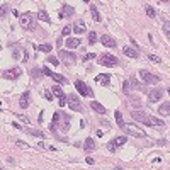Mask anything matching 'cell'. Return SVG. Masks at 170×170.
Listing matches in <instances>:
<instances>
[{
  "mask_svg": "<svg viewBox=\"0 0 170 170\" xmlns=\"http://www.w3.org/2000/svg\"><path fill=\"white\" fill-rule=\"evenodd\" d=\"M71 33V26H67V27H63V34L67 36V34H70Z\"/></svg>",
  "mask_w": 170,
  "mask_h": 170,
  "instance_id": "f35d334b",
  "label": "cell"
},
{
  "mask_svg": "<svg viewBox=\"0 0 170 170\" xmlns=\"http://www.w3.org/2000/svg\"><path fill=\"white\" fill-rule=\"evenodd\" d=\"M68 106H70L71 111H77L80 112L82 111V104H80V99H78L75 94H71V95H68Z\"/></svg>",
  "mask_w": 170,
  "mask_h": 170,
  "instance_id": "9c48e42d",
  "label": "cell"
},
{
  "mask_svg": "<svg viewBox=\"0 0 170 170\" xmlns=\"http://www.w3.org/2000/svg\"><path fill=\"white\" fill-rule=\"evenodd\" d=\"M51 78L55 82H58V83H67V82H68L67 78L63 77V75H60V73H51Z\"/></svg>",
  "mask_w": 170,
  "mask_h": 170,
  "instance_id": "f1b7e54d",
  "label": "cell"
},
{
  "mask_svg": "<svg viewBox=\"0 0 170 170\" xmlns=\"http://www.w3.org/2000/svg\"><path fill=\"white\" fill-rule=\"evenodd\" d=\"M60 58H61L63 61L67 63V65H70L71 61H75V53L65 51V49H60Z\"/></svg>",
  "mask_w": 170,
  "mask_h": 170,
  "instance_id": "4fadbf2b",
  "label": "cell"
},
{
  "mask_svg": "<svg viewBox=\"0 0 170 170\" xmlns=\"http://www.w3.org/2000/svg\"><path fill=\"white\" fill-rule=\"evenodd\" d=\"M129 83H131V87H134V89L141 90V92H148L146 85H145V83H140V82H138L136 78H133V77H131V78H129Z\"/></svg>",
  "mask_w": 170,
  "mask_h": 170,
  "instance_id": "d6986e66",
  "label": "cell"
},
{
  "mask_svg": "<svg viewBox=\"0 0 170 170\" xmlns=\"http://www.w3.org/2000/svg\"><path fill=\"white\" fill-rule=\"evenodd\" d=\"M19 21H21V26L27 31H34L36 29V19L31 12H26V14H21L19 15Z\"/></svg>",
  "mask_w": 170,
  "mask_h": 170,
  "instance_id": "7a4b0ae2",
  "label": "cell"
},
{
  "mask_svg": "<svg viewBox=\"0 0 170 170\" xmlns=\"http://www.w3.org/2000/svg\"><path fill=\"white\" fill-rule=\"evenodd\" d=\"M37 49L39 51H44V53H49L53 49V46L49 44V43H44V44H41V46H37Z\"/></svg>",
  "mask_w": 170,
  "mask_h": 170,
  "instance_id": "1f68e13d",
  "label": "cell"
},
{
  "mask_svg": "<svg viewBox=\"0 0 170 170\" xmlns=\"http://www.w3.org/2000/svg\"><path fill=\"white\" fill-rule=\"evenodd\" d=\"M73 12H75V9L71 7V5H68V4H65L61 7V10H60V19H65V17H70V15H73Z\"/></svg>",
  "mask_w": 170,
  "mask_h": 170,
  "instance_id": "5bb4252c",
  "label": "cell"
},
{
  "mask_svg": "<svg viewBox=\"0 0 170 170\" xmlns=\"http://www.w3.org/2000/svg\"><path fill=\"white\" fill-rule=\"evenodd\" d=\"M97 41H99V36H97V33L90 31V33H89V43H90V44H95Z\"/></svg>",
  "mask_w": 170,
  "mask_h": 170,
  "instance_id": "4dcf8cb0",
  "label": "cell"
},
{
  "mask_svg": "<svg viewBox=\"0 0 170 170\" xmlns=\"http://www.w3.org/2000/svg\"><path fill=\"white\" fill-rule=\"evenodd\" d=\"M65 44H67V48H70V49H75V48H77V46H80V39H78V37H68Z\"/></svg>",
  "mask_w": 170,
  "mask_h": 170,
  "instance_id": "603a6c76",
  "label": "cell"
},
{
  "mask_svg": "<svg viewBox=\"0 0 170 170\" xmlns=\"http://www.w3.org/2000/svg\"><path fill=\"white\" fill-rule=\"evenodd\" d=\"M122 92H124V94H129V92H131V83H129L128 80L122 83Z\"/></svg>",
  "mask_w": 170,
  "mask_h": 170,
  "instance_id": "d6a6232c",
  "label": "cell"
},
{
  "mask_svg": "<svg viewBox=\"0 0 170 170\" xmlns=\"http://www.w3.org/2000/svg\"><path fill=\"white\" fill-rule=\"evenodd\" d=\"M48 61L51 63V65H55V67H58V65H60L58 58H55V56H49V58H48Z\"/></svg>",
  "mask_w": 170,
  "mask_h": 170,
  "instance_id": "836d02e7",
  "label": "cell"
},
{
  "mask_svg": "<svg viewBox=\"0 0 170 170\" xmlns=\"http://www.w3.org/2000/svg\"><path fill=\"white\" fill-rule=\"evenodd\" d=\"M17 118H19V119H21V121H22V122H26V124H29V122H31V121H29V119H27V118H26V116H21V114H19V116H17Z\"/></svg>",
  "mask_w": 170,
  "mask_h": 170,
  "instance_id": "60d3db41",
  "label": "cell"
},
{
  "mask_svg": "<svg viewBox=\"0 0 170 170\" xmlns=\"http://www.w3.org/2000/svg\"><path fill=\"white\" fill-rule=\"evenodd\" d=\"M37 19L43 21V22H49V15H48V12H46L44 9H39V10H37Z\"/></svg>",
  "mask_w": 170,
  "mask_h": 170,
  "instance_id": "484cf974",
  "label": "cell"
},
{
  "mask_svg": "<svg viewBox=\"0 0 170 170\" xmlns=\"http://www.w3.org/2000/svg\"><path fill=\"white\" fill-rule=\"evenodd\" d=\"M22 131H26V133L33 134V136H37V138H44V133H41V131H37V129H29V128H24Z\"/></svg>",
  "mask_w": 170,
  "mask_h": 170,
  "instance_id": "f546056e",
  "label": "cell"
},
{
  "mask_svg": "<svg viewBox=\"0 0 170 170\" xmlns=\"http://www.w3.org/2000/svg\"><path fill=\"white\" fill-rule=\"evenodd\" d=\"M94 58H95V55H92V53H89V55H85L83 61H89V60H94Z\"/></svg>",
  "mask_w": 170,
  "mask_h": 170,
  "instance_id": "ab89813d",
  "label": "cell"
},
{
  "mask_svg": "<svg viewBox=\"0 0 170 170\" xmlns=\"http://www.w3.org/2000/svg\"><path fill=\"white\" fill-rule=\"evenodd\" d=\"M131 118L134 119V121H138V122H141V124H146V126H153V128H163L165 126V122L162 121V119H156V118H153V116H148V114H145L143 111H131Z\"/></svg>",
  "mask_w": 170,
  "mask_h": 170,
  "instance_id": "6da1fadb",
  "label": "cell"
},
{
  "mask_svg": "<svg viewBox=\"0 0 170 170\" xmlns=\"http://www.w3.org/2000/svg\"><path fill=\"white\" fill-rule=\"evenodd\" d=\"M114 170H122V168H121V167H116V168H114Z\"/></svg>",
  "mask_w": 170,
  "mask_h": 170,
  "instance_id": "bcb514c9",
  "label": "cell"
},
{
  "mask_svg": "<svg viewBox=\"0 0 170 170\" xmlns=\"http://www.w3.org/2000/svg\"><path fill=\"white\" fill-rule=\"evenodd\" d=\"M12 126H14V128H17V129H24L22 126H21V124H17V122H12Z\"/></svg>",
  "mask_w": 170,
  "mask_h": 170,
  "instance_id": "ee69618b",
  "label": "cell"
},
{
  "mask_svg": "<svg viewBox=\"0 0 170 170\" xmlns=\"http://www.w3.org/2000/svg\"><path fill=\"white\" fill-rule=\"evenodd\" d=\"M163 29H165V33H167V37L170 39V22H165V24H163Z\"/></svg>",
  "mask_w": 170,
  "mask_h": 170,
  "instance_id": "e575fe53",
  "label": "cell"
},
{
  "mask_svg": "<svg viewBox=\"0 0 170 170\" xmlns=\"http://www.w3.org/2000/svg\"><path fill=\"white\" fill-rule=\"evenodd\" d=\"M44 97H46V99H48V102H49V100L53 99V94H51V92H48V90H46V92H44Z\"/></svg>",
  "mask_w": 170,
  "mask_h": 170,
  "instance_id": "7bdbcfd3",
  "label": "cell"
},
{
  "mask_svg": "<svg viewBox=\"0 0 170 170\" xmlns=\"http://www.w3.org/2000/svg\"><path fill=\"white\" fill-rule=\"evenodd\" d=\"M100 43H102L106 48H116V39L112 36H109V34H102V37H100Z\"/></svg>",
  "mask_w": 170,
  "mask_h": 170,
  "instance_id": "7c38bea8",
  "label": "cell"
},
{
  "mask_svg": "<svg viewBox=\"0 0 170 170\" xmlns=\"http://www.w3.org/2000/svg\"><path fill=\"white\" fill-rule=\"evenodd\" d=\"M122 53H124L126 56H129V58H138V56H140V53H138L136 49L129 48V46H126V48H122Z\"/></svg>",
  "mask_w": 170,
  "mask_h": 170,
  "instance_id": "d4e9b609",
  "label": "cell"
},
{
  "mask_svg": "<svg viewBox=\"0 0 170 170\" xmlns=\"http://www.w3.org/2000/svg\"><path fill=\"white\" fill-rule=\"evenodd\" d=\"M73 31H75V34H83V33H87V26H85V21H75V24H73Z\"/></svg>",
  "mask_w": 170,
  "mask_h": 170,
  "instance_id": "e0dca14e",
  "label": "cell"
},
{
  "mask_svg": "<svg viewBox=\"0 0 170 170\" xmlns=\"http://www.w3.org/2000/svg\"><path fill=\"white\" fill-rule=\"evenodd\" d=\"M31 73H33V77H34V78L39 77V70H36V68H33V70H31Z\"/></svg>",
  "mask_w": 170,
  "mask_h": 170,
  "instance_id": "b9f144b4",
  "label": "cell"
},
{
  "mask_svg": "<svg viewBox=\"0 0 170 170\" xmlns=\"http://www.w3.org/2000/svg\"><path fill=\"white\" fill-rule=\"evenodd\" d=\"M95 82H97V83H102V85H106V87H107V85L111 83V75H109V73L97 75V77H95Z\"/></svg>",
  "mask_w": 170,
  "mask_h": 170,
  "instance_id": "ac0fdd59",
  "label": "cell"
},
{
  "mask_svg": "<svg viewBox=\"0 0 170 170\" xmlns=\"http://www.w3.org/2000/svg\"><path fill=\"white\" fill-rule=\"evenodd\" d=\"M158 114L160 116H170V102H163L158 107Z\"/></svg>",
  "mask_w": 170,
  "mask_h": 170,
  "instance_id": "cb8c5ba5",
  "label": "cell"
},
{
  "mask_svg": "<svg viewBox=\"0 0 170 170\" xmlns=\"http://www.w3.org/2000/svg\"><path fill=\"white\" fill-rule=\"evenodd\" d=\"M51 92L55 94L56 97H58V100H60L58 104H60V106H61V107H63V106H67V104H68V97L65 95V92H63V90H61V87H58V85H53V87H51Z\"/></svg>",
  "mask_w": 170,
  "mask_h": 170,
  "instance_id": "52a82bcc",
  "label": "cell"
},
{
  "mask_svg": "<svg viewBox=\"0 0 170 170\" xmlns=\"http://www.w3.org/2000/svg\"><path fill=\"white\" fill-rule=\"evenodd\" d=\"M163 95V90L162 89H153L152 92L148 94V102H158Z\"/></svg>",
  "mask_w": 170,
  "mask_h": 170,
  "instance_id": "8fae6325",
  "label": "cell"
},
{
  "mask_svg": "<svg viewBox=\"0 0 170 170\" xmlns=\"http://www.w3.org/2000/svg\"><path fill=\"white\" fill-rule=\"evenodd\" d=\"M99 63L102 65V67H118V63H119V60L116 58V56H112V55H109V53H102V55L99 56Z\"/></svg>",
  "mask_w": 170,
  "mask_h": 170,
  "instance_id": "3957f363",
  "label": "cell"
},
{
  "mask_svg": "<svg viewBox=\"0 0 170 170\" xmlns=\"http://www.w3.org/2000/svg\"><path fill=\"white\" fill-rule=\"evenodd\" d=\"M21 75H22V70L19 67H14V68H9V70L2 71V77L7 78V80H15V78H19Z\"/></svg>",
  "mask_w": 170,
  "mask_h": 170,
  "instance_id": "8992f818",
  "label": "cell"
},
{
  "mask_svg": "<svg viewBox=\"0 0 170 170\" xmlns=\"http://www.w3.org/2000/svg\"><path fill=\"white\" fill-rule=\"evenodd\" d=\"M148 58L152 60L153 63H160V58H158V56H155V55H148Z\"/></svg>",
  "mask_w": 170,
  "mask_h": 170,
  "instance_id": "8d00e7d4",
  "label": "cell"
},
{
  "mask_svg": "<svg viewBox=\"0 0 170 170\" xmlns=\"http://www.w3.org/2000/svg\"><path fill=\"white\" fill-rule=\"evenodd\" d=\"M114 116H116V122H118V126L121 128V129H124V128H126V122H124V119H122V114H121L119 111H116Z\"/></svg>",
  "mask_w": 170,
  "mask_h": 170,
  "instance_id": "4316f807",
  "label": "cell"
},
{
  "mask_svg": "<svg viewBox=\"0 0 170 170\" xmlns=\"http://www.w3.org/2000/svg\"><path fill=\"white\" fill-rule=\"evenodd\" d=\"M75 89H77L78 94H82V95H90V97L94 95V92L89 89V87H87V85H85V82H82V80L75 82Z\"/></svg>",
  "mask_w": 170,
  "mask_h": 170,
  "instance_id": "30bf717a",
  "label": "cell"
},
{
  "mask_svg": "<svg viewBox=\"0 0 170 170\" xmlns=\"http://www.w3.org/2000/svg\"><path fill=\"white\" fill-rule=\"evenodd\" d=\"M140 78L143 82H146V83H153V85H156L160 82V77L158 75H153V73H150V71H146V70H141L140 73Z\"/></svg>",
  "mask_w": 170,
  "mask_h": 170,
  "instance_id": "5b68a950",
  "label": "cell"
},
{
  "mask_svg": "<svg viewBox=\"0 0 170 170\" xmlns=\"http://www.w3.org/2000/svg\"><path fill=\"white\" fill-rule=\"evenodd\" d=\"M29 99H31V92H29V90H26L22 95L19 97V106H21V109L29 107Z\"/></svg>",
  "mask_w": 170,
  "mask_h": 170,
  "instance_id": "9a60e30c",
  "label": "cell"
},
{
  "mask_svg": "<svg viewBox=\"0 0 170 170\" xmlns=\"http://www.w3.org/2000/svg\"><path fill=\"white\" fill-rule=\"evenodd\" d=\"M83 150L85 152H94V150H95V141H94L92 138H87V140L83 141Z\"/></svg>",
  "mask_w": 170,
  "mask_h": 170,
  "instance_id": "7402d4cb",
  "label": "cell"
},
{
  "mask_svg": "<svg viewBox=\"0 0 170 170\" xmlns=\"http://www.w3.org/2000/svg\"><path fill=\"white\" fill-rule=\"evenodd\" d=\"M17 146H19V148H31L29 145L26 143V141H21V140H17Z\"/></svg>",
  "mask_w": 170,
  "mask_h": 170,
  "instance_id": "d590c367",
  "label": "cell"
},
{
  "mask_svg": "<svg viewBox=\"0 0 170 170\" xmlns=\"http://www.w3.org/2000/svg\"><path fill=\"white\" fill-rule=\"evenodd\" d=\"M60 129L65 131V133L70 129V116L65 114V112H61V122H60Z\"/></svg>",
  "mask_w": 170,
  "mask_h": 170,
  "instance_id": "2e32d148",
  "label": "cell"
},
{
  "mask_svg": "<svg viewBox=\"0 0 170 170\" xmlns=\"http://www.w3.org/2000/svg\"><path fill=\"white\" fill-rule=\"evenodd\" d=\"M90 107H92L94 111L97 112V114H100V116H104V114H106V107H104L102 104L95 102V100H94V102H90Z\"/></svg>",
  "mask_w": 170,
  "mask_h": 170,
  "instance_id": "ffe728a7",
  "label": "cell"
},
{
  "mask_svg": "<svg viewBox=\"0 0 170 170\" xmlns=\"http://www.w3.org/2000/svg\"><path fill=\"white\" fill-rule=\"evenodd\" d=\"M5 14H7V5H2V10H0V15H2V19H4L5 17Z\"/></svg>",
  "mask_w": 170,
  "mask_h": 170,
  "instance_id": "74e56055",
  "label": "cell"
},
{
  "mask_svg": "<svg viewBox=\"0 0 170 170\" xmlns=\"http://www.w3.org/2000/svg\"><path fill=\"white\" fill-rule=\"evenodd\" d=\"M87 163H89V165H92V163H94V158H90V156H87Z\"/></svg>",
  "mask_w": 170,
  "mask_h": 170,
  "instance_id": "f6af8a7d",
  "label": "cell"
},
{
  "mask_svg": "<svg viewBox=\"0 0 170 170\" xmlns=\"http://www.w3.org/2000/svg\"><path fill=\"white\" fill-rule=\"evenodd\" d=\"M167 92H168V95H170V87H168V89H167Z\"/></svg>",
  "mask_w": 170,
  "mask_h": 170,
  "instance_id": "7dc6e473",
  "label": "cell"
},
{
  "mask_svg": "<svg viewBox=\"0 0 170 170\" xmlns=\"http://www.w3.org/2000/svg\"><path fill=\"white\" fill-rule=\"evenodd\" d=\"M126 136H118V138H114V140H111L107 143V150L109 152H116V150H118L119 146H122V145L126 143Z\"/></svg>",
  "mask_w": 170,
  "mask_h": 170,
  "instance_id": "ba28073f",
  "label": "cell"
},
{
  "mask_svg": "<svg viewBox=\"0 0 170 170\" xmlns=\"http://www.w3.org/2000/svg\"><path fill=\"white\" fill-rule=\"evenodd\" d=\"M145 12H146V15H148V17H150V19H155L156 17V12H155V9H153L152 7V5H145Z\"/></svg>",
  "mask_w": 170,
  "mask_h": 170,
  "instance_id": "83f0119b",
  "label": "cell"
},
{
  "mask_svg": "<svg viewBox=\"0 0 170 170\" xmlns=\"http://www.w3.org/2000/svg\"><path fill=\"white\" fill-rule=\"evenodd\" d=\"M124 131L129 134V136H134V138H146V133H145L143 129H140L138 126H134V124H126Z\"/></svg>",
  "mask_w": 170,
  "mask_h": 170,
  "instance_id": "277c9868",
  "label": "cell"
},
{
  "mask_svg": "<svg viewBox=\"0 0 170 170\" xmlns=\"http://www.w3.org/2000/svg\"><path fill=\"white\" fill-rule=\"evenodd\" d=\"M90 14H92L94 22H100V21H102V19H100V14H99V9H97V5L90 4Z\"/></svg>",
  "mask_w": 170,
  "mask_h": 170,
  "instance_id": "44dd1931",
  "label": "cell"
}]
</instances>
